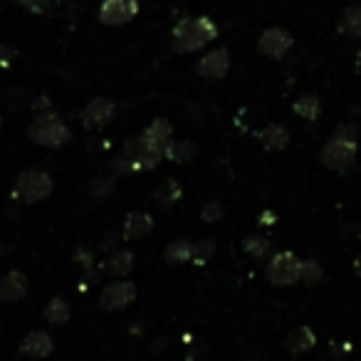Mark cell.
<instances>
[{
	"label": "cell",
	"mask_w": 361,
	"mask_h": 361,
	"mask_svg": "<svg viewBox=\"0 0 361 361\" xmlns=\"http://www.w3.org/2000/svg\"><path fill=\"white\" fill-rule=\"evenodd\" d=\"M356 161V141L331 136L322 149V164L331 171H346Z\"/></svg>",
	"instance_id": "cell-6"
},
{
	"label": "cell",
	"mask_w": 361,
	"mask_h": 361,
	"mask_svg": "<svg viewBox=\"0 0 361 361\" xmlns=\"http://www.w3.org/2000/svg\"><path fill=\"white\" fill-rule=\"evenodd\" d=\"M16 55L13 50H8L6 45H0V62H6V60H11V57Z\"/></svg>",
	"instance_id": "cell-33"
},
{
	"label": "cell",
	"mask_w": 361,
	"mask_h": 361,
	"mask_svg": "<svg viewBox=\"0 0 361 361\" xmlns=\"http://www.w3.org/2000/svg\"><path fill=\"white\" fill-rule=\"evenodd\" d=\"M116 180L111 176H102V178H94L92 180V196H109L114 191Z\"/></svg>",
	"instance_id": "cell-28"
},
{
	"label": "cell",
	"mask_w": 361,
	"mask_h": 361,
	"mask_svg": "<svg viewBox=\"0 0 361 361\" xmlns=\"http://www.w3.org/2000/svg\"><path fill=\"white\" fill-rule=\"evenodd\" d=\"M136 16H139V0H102L99 13H97L99 23L111 27L126 25Z\"/></svg>",
	"instance_id": "cell-7"
},
{
	"label": "cell",
	"mask_w": 361,
	"mask_h": 361,
	"mask_svg": "<svg viewBox=\"0 0 361 361\" xmlns=\"http://www.w3.org/2000/svg\"><path fill=\"white\" fill-rule=\"evenodd\" d=\"M23 8H27V11H32V13H40L42 8H45V3L47 0H18Z\"/></svg>",
	"instance_id": "cell-32"
},
{
	"label": "cell",
	"mask_w": 361,
	"mask_h": 361,
	"mask_svg": "<svg viewBox=\"0 0 361 361\" xmlns=\"http://www.w3.org/2000/svg\"><path fill=\"white\" fill-rule=\"evenodd\" d=\"M359 67H361V50H359Z\"/></svg>",
	"instance_id": "cell-35"
},
{
	"label": "cell",
	"mask_w": 361,
	"mask_h": 361,
	"mask_svg": "<svg viewBox=\"0 0 361 361\" xmlns=\"http://www.w3.org/2000/svg\"><path fill=\"white\" fill-rule=\"evenodd\" d=\"M27 290H30V282H27V277L23 275L20 270H11L6 277H3V282H0V302H18L23 300V297L27 295Z\"/></svg>",
	"instance_id": "cell-14"
},
{
	"label": "cell",
	"mask_w": 361,
	"mask_h": 361,
	"mask_svg": "<svg viewBox=\"0 0 361 361\" xmlns=\"http://www.w3.org/2000/svg\"><path fill=\"white\" fill-rule=\"evenodd\" d=\"M295 114H300L302 119H307V121H317L319 119V111H322V106H319V97L317 94H302L300 99L295 102Z\"/></svg>",
	"instance_id": "cell-22"
},
{
	"label": "cell",
	"mask_w": 361,
	"mask_h": 361,
	"mask_svg": "<svg viewBox=\"0 0 361 361\" xmlns=\"http://www.w3.org/2000/svg\"><path fill=\"white\" fill-rule=\"evenodd\" d=\"M116 114V104L111 99H106V97H97V99H92L90 104L85 106V111H82V126L85 129H102L104 124H109L111 119H114Z\"/></svg>",
	"instance_id": "cell-10"
},
{
	"label": "cell",
	"mask_w": 361,
	"mask_h": 361,
	"mask_svg": "<svg viewBox=\"0 0 361 361\" xmlns=\"http://www.w3.org/2000/svg\"><path fill=\"white\" fill-rule=\"evenodd\" d=\"M136 300V285L134 282H126V280H119V282H111L102 290L99 295V307L106 312H119L124 307H129L131 302Z\"/></svg>",
	"instance_id": "cell-8"
},
{
	"label": "cell",
	"mask_w": 361,
	"mask_h": 361,
	"mask_svg": "<svg viewBox=\"0 0 361 361\" xmlns=\"http://www.w3.org/2000/svg\"><path fill=\"white\" fill-rule=\"evenodd\" d=\"M16 193L25 203H37V201H42V198H47L52 193V178L45 173V171L27 169V171H23V173L18 176Z\"/></svg>",
	"instance_id": "cell-5"
},
{
	"label": "cell",
	"mask_w": 361,
	"mask_h": 361,
	"mask_svg": "<svg viewBox=\"0 0 361 361\" xmlns=\"http://www.w3.org/2000/svg\"><path fill=\"white\" fill-rule=\"evenodd\" d=\"M131 267H134V255H131V250H116L114 255L104 262V270L114 277L129 275Z\"/></svg>",
	"instance_id": "cell-21"
},
{
	"label": "cell",
	"mask_w": 361,
	"mask_h": 361,
	"mask_svg": "<svg viewBox=\"0 0 361 361\" xmlns=\"http://www.w3.org/2000/svg\"><path fill=\"white\" fill-rule=\"evenodd\" d=\"M334 136H341V139H351V141H356V126H351V124H341L339 129L334 131Z\"/></svg>",
	"instance_id": "cell-31"
},
{
	"label": "cell",
	"mask_w": 361,
	"mask_h": 361,
	"mask_svg": "<svg viewBox=\"0 0 361 361\" xmlns=\"http://www.w3.org/2000/svg\"><path fill=\"white\" fill-rule=\"evenodd\" d=\"M27 136H30L35 144L47 146V149H60V146H65L67 141L72 139V131L55 111H45V114H40L30 124Z\"/></svg>",
	"instance_id": "cell-2"
},
{
	"label": "cell",
	"mask_w": 361,
	"mask_h": 361,
	"mask_svg": "<svg viewBox=\"0 0 361 361\" xmlns=\"http://www.w3.org/2000/svg\"><path fill=\"white\" fill-rule=\"evenodd\" d=\"M139 139L144 141L149 149L164 154V151L169 149L171 141H173V126H171L169 119H156V121H151L144 131H141Z\"/></svg>",
	"instance_id": "cell-12"
},
{
	"label": "cell",
	"mask_w": 361,
	"mask_h": 361,
	"mask_svg": "<svg viewBox=\"0 0 361 361\" xmlns=\"http://www.w3.org/2000/svg\"><path fill=\"white\" fill-rule=\"evenodd\" d=\"M231 70V52L226 47H218V50H211L198 60L196 72L206 80H223Z\"/></svg>",
	"instance_id": "cell-11"
},
{
	"label": "cell",
	"mask_w": 361,
	"mask_h": 361,
	"mask_svg": "<svg viewBox=\"0 0 361 361\" xmlns=\"http://www.w3.org/2000/svg\"><path fill=\"white\" fill-rule=\"evenodd\" d=\"M292 42H295V37L290 35V30H285V27H267L260 35V40H257V50L265 57L280 60V57H285L290 52Z\"/></svg>",
	"instance_id": "cell-9"
},
{
	"label": "cell",
	"mask_w": 361,
	"mask_h": 361,
	"mask_svg": "<svg viewBox=\"0 0 361 361\" xmlns=\"http://www.w3.org/2000/svg\"><path fill=\"white\" fill-rule=\"evenodd\" d=\"M302 275V260L290 250L277 252L267 265V280L275 287H290L295 282H300Z\"/></svg>",
	"instance_id": "cell-4"
},
{
	"label": "cell",
	"mask_w": 361,
	"mask_h": 361,
	"mask_svg": "<svg viewBox=\"0 0 361 361\" xmlns=\"http://www.w3.org/2000/svg\"><path fill=\"white\" fill-rule=\"evenodd\" d=\"M218 37V27L211 18L198 16V18H183L176 23L173 27V50L178 55L186 52L203 50L208 42H213Z\"/></svg>",
	"instance_id": "cell-1"
},
{
	"label": "cell",
	"mask_w": 361,
	"mask_h": 361,
	"mask_svg": "<svg viewBox=\"0 0 361 361\" xmlns=\"http://www.w3.org/2000/svg\"><path fill=\"white\" fill-rule=\"evenodd\" d=\"M243 250L252 257H262L265 252H270V240H265V238H260V235H247L245 240H243Z\"/></svg>",
	"instance_id": "cell-25"
},
{
	"label": "cell",
	"mask_w": 361,
	"mask_h": 361,
	"mask_svg": "<svg viewBox=\"0 0 361 361\" xmlns=\"http://www.w3.org/2000/svg\"><path fill=\"white\" fill-rule=\"evenodd\" d=\"M198 154L196 144L193 141H171L169 149L164 151V156L169 161H176V164H188V161H193Z\"/></svg>",
	"instance_id": "cell-20"
},
{
	"label": "cell",
	"mask_w": 361,
	"mask_h": 361,
	"mask_svg": "<svg viewBox=\"0 0 361 361\" xmlns=\"http://www.w3.org/2000/svg\"><path fill=\"white\" fill-rule=\"evenodd\" d=\"M156 198H159L161 206H171V203H176L180 198V186L176 183V180H166L164 188L156 193Z\"/></svg>",
	"instance_id": "cell-27"
},
{
	"label": "cell",
	"mask_w": 361,
	"mask_h": 361,
	"mask_svg": "<svg viewBox=\"0 0 361 361\" xmlns=\"http://www.w3.org/2000/svg\"><path fill=\"white\" fill-rule=\"evenodd\" d=\"M164 257L169 265H183L193 257V243L186 240V238H180V240H173L166 245Z\"/></svg>",
	"instance_id": "cell-18"
},
{
	"label": "cell",
	"mask_w": 361,
	"mask_h": 361,
	"mask_svg": "<svg viewBox=\"0 0 361 361\" xmlns=\"http://www.w3.org/2000/svg\"><path fill=\"white\" fill-rule=\"evenodd\" d=\"M164 159V154L149 149L144 141L136 136V139H126L124 149H121L119 159L114 161L116 171L119 173H134V171H149L154 169L159 161Z\"/></svg>",
	"instance_id": "cell-3"
},
{
	"label": "cell",
	"mask_w": 361,
	"mask_h": 361,
	"mask_svg": "<svg viewBox=\"0 0 361 361\" xmlns=\"http://www.w3.org/2000/svg\"><path fill=\"white\" fill-rule=\"evenodd\" d=\"M55 344H52V336L47 331L37 329L30 331L25 339L20 341V354L23 356H30V359H45V356L52 354Z\"/></svg>",
	"instance_id": "cell-13"
},
{
	"label": "cell",
	"mask_w": 361,
	"mask_h": 361,
	"mask_svg": "<svg viewBox=\"0 0 361 361\" xmlns=\"http://www.w3.org/2000/svg\"><path fill=\"white\" fill-rule=\"evenodd\" d=\"M151 231H154V218H151L149 213H141V211L129 213L124 226H121L124 240H141V238H146Z\"/></svg>",
	"instance_id": "cell-15"
},
{
	"label": "cell",
	"mask_w": 361,
	"mask_h": 361,
	"mask_svg": "<svg viewBox=\"0 0 361 361\" xmlns=\"http://www.w3.org/2000/svg\"><path fill=\"white\" fill-rule=\"evenodd\" d=\"M314 344H317V334L310 326H297V329L287 336V349H290L292 354H305V351H310Z\"/></svg>",
	"instance_id": "cell-19"
},
{
	"label": "cell",
	"mask_w": 361,
	"mask_h": 361,
	"mask_svg": "<svg viewBox=\"0 0 361 361\" xmlns=\"http://www.w3.org/2000/svg\"><path fill=\"white\" fill-rule=\"evenodd\" d=\"M75 262L80 270H92V265H94V260H92V255L87 250H77L75 252Z\"/></svg>",
	"instance_id": "cell-30"
},
{
	"label": "cell",
	"mask_w": 361,
	"mask_h": 361,
	"mask_svg": "<svg viewBox=\"0 0 361 361\" xmlns=\"http://www.w3.org/2000/svg\"><path fill=\"white\" fill-rule=\"evenodd\" d=\"M260 141L267 151H282L287 144H290V131H287L282 124H270L262 129Z\"/></svg>",
	"instance_id": "cell-17"
},
{
	"label": "cell",
	"mask_w": 361,
	"mask_h": 361,
	"mask_svg": "<svg viewBox=\"0 0 361 361\" xmlns=\"http://www.w3.org/2000/svg\"><path fill=\"white\" fill-rule=\"evenodd\" d=\"M339 32L351 40L361 37V6H349L339 18Z\"/></svg>",
	"instance_id": "cell-16"
},
{
	"label": "cell",
	"mask_w": 361,
	"mask_h": 361,
	"mask_svg": "<svg viewBox=\"0 0 361 361\" xmlns=\"http://www.w3.org/2000/svg\"><path fill=\"white\" fill-rule=\"evenodd\" d=\"M42 314H45V319L50 322V324H65V322L70 319V305H67L62 297H52L45 305Z\"/></svg>",
	"instance_id": "cell-23"
},
{
	"label": "cell",
	"mask_w": 361,
	"mask_h": 361,
	"mask_svg": "<svg viewBox=\"0 0 361 361\" xmlns=\"http://www.w3.org/2000/svg\"><path fill=\"white\" fill-rule=\"evenodd\" d=\"M324 277V270H322V265L317 260H305L302 262V275L300 280L305 282V285H317V282Z\"/></svg>",
	"instance_id": "cell-26"
},
{
	"label": "cell",
	"mask_w": 361,
	"mask_h": 361,
	"mask_svg": "<svg viewBox=\"0 0 361 361\" xmlns=\"http://www.w3.org/2000/svg\"><path fill=\"white\" fill-rule=\"evenodd\" d=\"M213 255H216V240L193 243V257H191L193 265H206Z\"/></svg>",
	"instance_id": "cell-24"
},
{
	"label": "cell",
	"mask_w": 361,
	"mask_h": 361,
	"mask_svg": "<svg viewBox=\"0 0 361 361\" xmlns=\"http://www.w3.org/2000/svg\"><path fill=\"white\" fill-rule=\"evenodd\" d=\"M0 257H3V247H0Z\"/></svg>",
	"instance_id": "cell-36"
},
{
	"label": "cell",
	"mask_w": 361,
	"mask_h": 361,
	"mask_svg": "<svg viewBox=\"0 0 361 361\" xmlns=\"http://www.w3.org/2000/svg\"><path fill=\"white\" fill-rule=\"evenodd\" d=\"M354 272H356V275L361 277V255H359V257H356V260H354Z\"/></svg>",
	"instance_id": "cell-34"
},
{
	"label": "cell",
	"mask_w": 361,
	"mask_h": 361,
	"mask_svg": "<svg viewBox=\"0 0 361 361\" xmlns=\"http://www.w3.org/2000/svg\"><path fill=\"white\" fill-rule=\"evenodd\" d=\"M223 216H226V208H223V203H218V201L206 203V206H203V211H201V218L206 223H218Z\"/></svg>",
	"instance_id": "cell-29"
}]
</instances>
